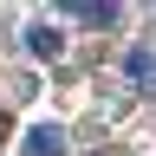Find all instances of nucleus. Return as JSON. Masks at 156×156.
<instances>
[{"mask_svg": "<svg viewBox=\"0 0 156 156\" xmlns=\"http://www.w3.org/2000/svg\"><path fill=\"white\" fill-rule=\"evenodd\" d=\"M26 156H65V130H58V124H33Z\"/></svg>", "mask_w": 156, "mask_h": 156, "instance_id": "f257e3e1", "label": "nucleus"}, {"mask_svg": "<svg viewBox=\"0 0 156 156\" xmlns=\"http://www.w3.org/2000/svg\"><path fill=\"white\" fill-rule=\"evenodd\" d=\"M65 13H72V20H85V26H117V7H104V0H72Z\"/></svg>", "mask_w": 156, "mask_h": 156, "instance_id": "f03ea898", "label": "nucleus"}, {"mask_svg": "<svg viewBox=\"0 0 156 156\" xmlns=\"http://www.w3.org/2000/svg\"><path fill=\"white\" fill-rule=\"evenodd\" d=\"M124 72L136 78V91H156V58H150V52H130V58H124Z\"/></svg>", "mask_w": 156, "mask_h": 156, "instance_id": "7ed1b4c3", "label": "nucleus"}, {"mask_svg": "<svg viewBox=\"0 0 156 156\" xmlns=\"http://www.w3.org/2000/svg\"><path fill=\"white\" fill-rule=\"evenodd\" d=\"M26 46H33L39 58H58V46H65V39H58L52 26H33V33H26Z\"/></svg>", "mask_w": 156, "mask_h": 156, "instance_id": "20e7f679", "label": "nucleus"}, {"mask_svg": "<svg viewBox=\"0 0 156 156\" xmlns=\"http://www.w3.org/2000/svg\"><path fill=\"white\" fill-rule=\"evenodd\" d=\"M0 136H7V111H0Z\"/></svg>", "mask_w": 156, "mask_h": 156, "instance_id": "39448f33", "label": "nucleus"}]
</instances>
